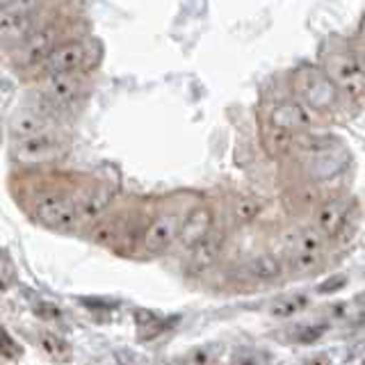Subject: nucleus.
Masks as SVG:
<instances>
[{
	"instance_id": "nucleus-1",
	"label": "nucleus",
	"mask_w": 365,
	"mask_h": 365,
	"mask_svg": "<svg viewBox=\"0 0 365 365\" xmlns=\"http://www.w3.org/2000/svg\"><path fill=\"white\" fill-rule=\"evenodd\" d=\"M319 66L334 85L349 98L365 96V68L356 46L342 37H329L319 51Z\"/></svg>"
},
{
	"instance_id": "nucleus-2",
	"label": "nucleus",
	"mask_w": 365,
	"mask_h": 365,
	"mask_svg": "<svg viewBox=\"0 0 365 365\" xmlns=\"http://www.w3.org/2000/svg\"><path fill=\"white\" fill-rule=\"evenodd\" d=\"M292 89L294 96L299 98L306 108H311L313 112H334L338 108V98L342 91L334 85L322 66H302L297 68L292 76Z\"/></svg>"
},
{
	"instance_id": "nucleus-3",
	"label": "nucleus",
	"mask_w": 365,
	"mask_h": 365,
	"mask_svg": "<svg viewBox=\"0 0 365 365\" xmlns=\"http://www.w3.org/2000/svg\"><path fill=\"white\" fill-rule=\"evenodd\" d=\"M30 212L43 226L57 228V231H73L78 226V201L57 187L34 192L30 199Z\"/></svg>"
},
{
	"instance_id": "nucleus-4",
	"label": "nucleus",
	"mask_w": 365,
	"mask_h": 365,
	"mask_svg": "<svg viewBox=\"0 0 365 365\" xmlns=\"http://www.w3.org/2000/svg\"><path fill=\"white\" fill-rule=\"evenodd\" d=\"M64 151H66V140L55 128L23 137V140H14V146H11V155L23 165L53 163V160L64 155Z\"/></svg>"
},
{
	"instance_id": "nucleus-5",
	"label": "nucleus",
	"mask_w": 365,
	"mask_h": 365,
	"mask_svg": "<svg viewBox=\"0 0 365 365\" xmlns=\"http://www.w3.org/2000/svg\"><path fill=\"white\" fill-rule=\"evenodd\" d=\"M180 224H182V217H178L176 212H163L153 217V220L146 224L142 240H140L144 254L158 256V254H163V251H167L178 240Z\"/></svg>"
},
{
	"instance_id": "nucleus-6",
	"label": "nucleus",
	"mask_w": 365,
	"mask_h": 365,
	"mask_svg": "<svg viewBox=\"0 0 365 365\" xmlns=\"http://www.w3.org/2000/svg\"><path fill=\"white\" fill-rule=\"evenodd\" d=\"M351 208H354V199L342 197V194L322 199L313 210V226H317L329 240H336L338 233L349 222Z\"/></svg>"
},
{
	"instance_id": "nucleus-7",
	"label": "nucleus",
	"mask_w": 365,
	"mask_h": 365,
	"mask_svg": "<svg viewBox=\"0 0 365 365\" xmlns=\"http://www.w3.org/2000/svg\"><path fill=\"white\" fill-rule=\"evenodd\" d=\"M39 89L43 98H48L64 108L68 103H73L83 96L87 87H85L83 71H53V73H46Z\"/></svg>"
},
{
	"instance_id": "nucleus-8",
	"label": "nucleus",
	"mask_w": 365,
	"mask_h": 365,
	"mask_svg": "<svg viewBox=\"0 0 365 365\" xmlns=\"http://www.w3.org/2000/svg\"><path fill=\"white\" fill-rule=\"evenodd\" d=\"M89 43L85 41H62L48 53V57L41 62L46 73L53 71H85L89 66Z\"/></svg>"
},
{
	"instance_id": "nucleus-9",
	"label": "nucleus",
	"mask_w": 365,
	"mask_h": 365,
	"mask_svg": "<svg viewBox=\"0 0 365 365\" xmlns=\"http://www.w3.org/2000/svg\"><path fill=\"white\" fill-rule=\"evenodd\" d=\"M267 123L288 133H308L313 128V110L297 101H279L267 112Z\"/></svg>"
},
{
	"instance_id": "nucleus-10",
	"label": "nucleus",
	"mask_w": 365,
	"mask_h": 365,
	"mask_svg": "<svg viewBox=\"0 0 365 365\" xmlns=\"http://www.w3.org/2000/svg\"><path fill=\"white\" fill-rule=\"evenodd\" d=\"M51 128H55V117L41 106V103L19 108L9 117V135L14 137V140H23V137L37 135Z\"/></svg>"
},
{
	"instance_id": "nucleus-11",
	"label": "nucleus",
	"mask_w": 365,
	"mask_h": 365,
	"mask_svg": "<svg viewBox=\"0 0 365 365\" xmlns=\"http://www.w3.org/2000/svg\"><path fill=\"white\" fill-rule=\"evenodd\" d=\"M60 43V28L57 26H41L34 28L26 39H23L21 46V64H41L48 53Z\"/></svg>"
},
{
	"instance_id": "nucleus-12",
	"label": "nucleus",
	"mask_w": 365,
	"mask_h": 365,
	"mask_svg": "<svg viewBox=\"0 0 365 365\" xmlns=\"http://www.w3.org/2000/svg\"><path fill=\"white\" fill-rule=\"evenodd\" d=\"M349 167V155L345 148H329L322 153H313L306 160V176L319 182V180H329L338 176L340 171H345Z\"/></svg>"
},
{
	"instance_id": "nucleus-13",
	"label": "nucleus",
	"mask_w": 365,
	"mask_h": 365,
	"mask_svg": "<svg viewBox=\"0 0 365 365\" xmlns=\"http://www.w3.org/2000/svg\"><path fill=\"white\" fill-rule=\"evenodd\" d=\"M224 231L222 228H212L208 235H203L194 247H190V269L203 274L217 265L224 249Z\"/></svg>"
},
{
	"instance_id": "nucleus-14",
	"label": "nucleus",
	"mask_w": 365,
	"mask_h": 365,
	"mask_svg": "<svg viewBox=\"0 0 365 365\" xmlns=\"http://www.w3.org/2000/svg\"><path fill=\"white\" fill-rule=\"evenodd\" d=\"M283 274V262L274 254H258L240 265L235 279L245 283H274Z\"/></svg>"
},
{
	"instance_id": "nucleus-15",
	"label": "nucleus",
	"mask_w": 365,
	"mask_h": 365,
	"mask_svg": "<svg viewBox=\"0 0 365 365\" xmlns=\"http://www.w3.org/2000/svg\"><path fill=\"white\" fill-rule=\"evenodd\" d=\"M215 228V217L212 210L208 205H197L192 208L185 217H182V224H180V231H178V240L182 247H194L199 242L203 235H208Z\"/></svg>"
},
{
	"instance_id": "nucleus-16",
	"label": "nucleus",
	"mask_w": 365,
	"mask_h": 365,
	"mask_svg": "<svg viewBox=\"0 0 365 365\" xmlns=\"http://www.w3.org/2000/svg\"><path fill=\"white\" fill-rule=\"evenodd\" d=\"M32 30H34V11H23L11 7L0 9V37L19 41L26 39Z\"/></svg>"
},
{
	"instance_id": "nucleus-17",
	"label": "nucleus",
	"mask_w": 365,
	"mask_h": 365,
	"mask_svg": "<svg viewBox=\"0 0 365 365\" xmlns=\"http://www.w3.org/2000/svg\"><path fill=\"white\" fill-rule=\"evenodd\" d=\"M112 203V190L110 187H94L85 199L78 201V224L91 226L98 217L108 212Z\"/></svg>"
},
{
	"instance_id": "nucleus-18",
	"label": "nucleus",
	"mask_w": 365,
	"mask_h": 365,
	"mask_svg": "<svg viewBox=\"0 0 365 365\" xmlns=\"http://www.w3.org/2000/svg\"><path fill=\"white\" fill-rule=\"evenodd\" d=\"M297 137H299V133H288L272 123H262V142H265L267 153L274 158L297 153Z\"/></svg>"
},
{
	"instance_id": "nucleus-19",
	"label": "nucleus",
	"mask_w": 365,
	"mask_h": 365,
	"mask_svg": "<svg viewBox=\"0 0 365 365\" xmlns=\"http://www.w3.org/2000/svg\"><path fill=\"white\" fill-rule=\"evenodd\" d=\"M327 245L329 237L313 224L294 228L292 235L285 237V249L288 251H324L327 254Z\"/></svg>"
},
{
	"instance_id": "nucleus-20",
	"label": "nucleus",
	"mask_w": 365,
	"mask_h": 365,
	"mask_svg": "<svg viewBox=\"0 0 365 365\" xmlns=\"http://www.w3.org/2000/svg\"><path fill=\"white\" fill-rule=\"evenodd\" d=\"M324 251H288L290 272L297 277H311L324 269Z\"/></svg>"
},
{
	"instance_id": "nucleus-21",
	"label": "nucleus",
	"mask_w": 365,
	"mask_h": 365,
	"mask_svg": "<svg viewBox=\"0 0 365 365\" xmlns=\"http://www.w3.org/2000/svg\"><path fill=\"white\" fill-rule=\"evenodd\" d=\"M322 201L317 197V187L315 180L311 182H302V185H294L288 194H285V208L290 212H302V210H315V205Z\"/></svg>"
},
{
	"instance_id": "nucleus-22",
	"label": "nucleus",
	"mask_w": 365,
	"mask_h": 365,
	"mask_svg": "<svg viewBox=\"0 0 365 365\" xmlns=\"http://www.w3.org/2000/svg\"><path fill=\"white\" fill-rule=\"evenodd\" d=\"M262 212V201L256 197H235L231 203V220L237 226L256 222Z\"/></svg>"
},
{
	"instance_id": "nucleus-23",
	"label": "nucleus",
	"mask_w": 365,
	"mask_h": 365,
	"mask_svg": "<svg viewBox=\"0 0 365 365\" xmlns=\"http://www.w3.org/2000/svg\"><path fill=\"white\" fill-rule=\"evenodd\" d=\"M308 306V297L306 294H288V297H279L277 302H272L269 306V315L272 317H292L297 313H302Z\"/></svg>"
},
{
	"instance_id": "nucleus-24",
	"label": "nucleus",
	"mask_w": 365,
	"mask_h": 365,
	"mask_svg": "<svg viewBox=\"0 0 365 365\" xmlns=\"http://www.w3.org/2000/svg\"><path fill=\"white\" fill-rule=\"evenodd\" d=\"M37 342L41 351L46 354V356H51L55 361H66L68 354H71V347H68V342L60 336L51 334V331H41V334L37 336Z\"/></svg>"
},
{
	"instance_id": "nucleus-25",
	"label": "nucleus",
	"mask_w": 365,
	"mask_h": 365,
	"mask_svg": "<svg viewBox=\"0 0 365 365\" xmlns=\"http://www.w3.org/2000/svg\"><path fill=\"white\" fill-rule=\"evenodd\" d=\"M327 327L324 324H304V327H294V329H288L290 334V340L292 342H304V345H311V342L319 340L324 336Z\"/></svg>"
},
{
	"instance_id": "nucleus-26",
	"label": "nucleus",
	"mask_w": 365,
	"mask_h": 365,
	"mask_svg": "<svg viewBox=\"0 0 365 365\" xmlns=\"http://www.w3.org/2000/svg\"><path fill=\"white\" fill-rule=\"evenodd\" d=\"M23 354V347L9 336V331L5 327H0V356L5 359H19Z\"/></svg>"
},
{
	"instance_id": "nucleus-27",
	"label": "nucleus",
	"mask_w": 365,
	"mask_h": 365,
	"mask_svg": "<svg viewBox=\"0 0 365 365\" xmlns=\"http://www.w3.org/2000/svg\"><path fill=\"white\" fill-rule=\"evenodd\" d=\"M345 283H347L345 274H336V277H331V279H327L324 283H319V285H317V292H319V294H334V292H338V290L345 288Z\"/></svg>"
},
{
	"instance_id": "nucleus-28",
	"label": "nucleus",
	"mask_w": 365,
	"mask_h": 365,
	"mask_svg": "<svg viewBox=\"0 0 365 365\" xmlns=\"http://www.w3.org/2000/svg\"><path fill=\"white\" fill-rule=\"evenodd\" d=\"M60 308L57 306H51V304H37L34 306V315H39V317H46V319H55V317H60Z\"/></svg>"
},
{
	"instance_id": "nucleus-29",
	"label": "nucleus",
	"mask_w": 365,
	"mask_h": 365,
	"mask_svg": "<svg viewBox=\"0 0 365 365\" xmlns=\"http://www.w3.org/2000/svg\"><path fill=\"white\" fill-rule=\"evenodd\" d=\"M182 361H187V363H208V361H212V356H210V354L205 351L203 347H201V349H199V354H197V356H185V359H182Z\"/></svg>"
},
{
	"instance_id": "nucleus-30",
	"label": "nucleus",
	"mask_w": 365,
	"mask_h": 365,
	"mask_svg": "<svg viewBox=\"0 0 365 365\" xmlns=\"http://www.w3.org/2000/svg\"><path fill=\"white\" fill-rule=\"evenodd\" d=\"M356 53L361 57V62H363V68H365V34H359V39H356Z\"/></svg>"
},
{
	"instance_id": "nucleus-31",
	"label": "nucleus",
	"mask_w": 365,
	"mask_h": 365,
	"mask_svg": "<svg viewBox=\"0 0 365 365\" xmlns=\"http://www.w3.org/2000/svg\"><path fill=\"white\" fill-rule=\"evenodd\" d=\"M11 3V0H0V9H3V7H7Z\"/></svg>"
},
{
	"instance_id": "nucleus-32",
	"label": "nucleus",
	"mask_w": 365,
	"mask_h": 365,
	"mask_svg": "<svg viewBox=\"0 0 365 365\" xmlns=\"http://www.w3.org/2000/svg\"><path fill=\"white\" fill-rule=\"evenodd\" d=\"M356 302H359V304H363V306H365V292H363V294H361V297H359V299H356Z\"/></svg>"
},
{
	"instance_id": "nucleus-33",
	"label": "nucleus",
	"mask_w": 365,
	"mask_h": 365,
	"mask_svg": "<svg viewBox=\"0 0 365 365\" xmlns=\"http://www.w3.org/2000/svg\"><path fill=\"white\" fill-rule=\"evenodd\" d=\"M361 34H365V21H363V26H361Z\"/></svg>"
}]
</instances>
